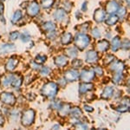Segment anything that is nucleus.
<instances>
[{"label":"nucleus","mask_w":130,"mask_h":130,"mask_svg":"<svg viewBox=\"0 0 130 130\" xmlns=\"http://www.w3.org/2000/svg\"><path fill=\"white\" fill-rule=\"evenodd\" d=\"M41 92L43 95L50 98V99H53L56 97L58 92V86L53 82H50V83H47L43 86Z\"/></svg>","instance_id":"nucleus-1"},{"label":"nucleus","mask_w":130,"mask_h":130,"mask_svg":"<svg viewBox=\"0 0 130 130\" xmlns=\"http://www.w3.org/2000/svg\"><path fill=\"white\" fill-rule=\"evenodd\" d=\"M75 43L78 49L80 50H84L88 47V45L90 43V38L88 35H86L85 33H78L75 36Z\"/></svg>","instance_id":"nucleus-2"},{"label":"nucleus","mask_w":130,"mask_h":130,"mask_svg":"<svg viewBox=\"0 0 130 130\" xmlns=\"http://www.w3.org/2000/svg\"><path fill=\"white\" fill-rule=\"evenodd\" d=\"M35 111L33 109H27L25 110L22 115L21 122L24 127H29L34 122L35 120Z\"/></svg>","instance_id":"nucleus-3"},{"label":"nucleus","mask_w":130,"mask_h":130,"mask_svg":"<svg viewBox=\"0 0 130 130\" xmlns=\"http://www.w3.org/2000/svg\"><path fill=\"white\" fill-rule=\"evenodd\" d=\"M0 100L3 103L6 104V105H14L16 103V97L12 93H9V92H3L0 95Z\"/></svg>","instance_id":"nucleus-4"},{"label":"nucleus","mask_w":130,"mask_h":130,"mask_svg":"<svg viewBox=\"0 0 130 130\" xmlns=\"http://www.w3.org/2000/svg\"><path fill=\"white\" fill-rule=\"evenodd\" d=\"M79 77L83 83H90L95 78V72L94 70H83L81 72V74H79Z\"/></svg>","instance_id":"nucleus-5"},{"label":"nucleus","mask_w":130,"mask_h":130,"mask_svg":"<svg viewBox=\"0 0 130 130\" xmlns=\"http://www.w3.org/2000/svg\"><path fill=\"white\" fill-rule=\"evenodd\" d=\"M39 11H40V7L36 1L31 2L27 8V13L30 17H36L39 13Z\"/></svg>","instance_id":"nucleus-6"},{"label":"nucleus","mask_w":130,"mask_h":130,"mask_svg":"<svg viewBox=\"0 0 130 130\" xmlns=\"http://www.w3.org/2000/svg\"><path fill=\"white\" fill-rule=\"evenodd\" d=\"M63 78L67 82H75L79 78V72L75 70H67L64 73Z\"/></svg>","instance_id":"nucleus-7"},{"label":"nucleus","mask_w":130,"mask_h":130,"mask_svg":"<svg viewBox=\"0 0 130 130\" xmlns=\"http://www.w3.org/2000/svg\"><path fill=\"white\" fill-rule=\"evenodd\" d=\"M99 60V56H98L97 52L95 50H89L86 54V62L89 63H95Z\"/></svg>","instance_id":"nucleus-8"},{"label":"nucleus","mask_w":130,"mask_h":130,"mask_svg":"<svg viewBox=\"0 0 130 130\" xmlns=\"http://www.w3.org/2000/svg\"><path fill=\"white\" fill-rule=\"evenodd\" d=\"M119 7H120V6H119V5L115 1H109V2H108V4L106 5V11L105 12L110 14V15H112V14L117 12Z\"/></svg>","instance_id":"nucleus-9"},{"label":"nucleus","mask_w":130,"mask_h":130,"mask_svg":"<svg viewBox=\"0 0 130 130\" xmlns=\"http://www.w3.org/2000/svg\"><path fill=\"white\" fill-rule=\"evenodd\" d=\"M110 69H111V70L114 71L115 73L122 72L125 69V64L123 63L121 61H115V62H113Z\"/></svg>","instance_id":"nucleus-10"},{"label":"nucleus","mask_w":130,"mask_h":130,"mask_svg":"<svg viewBox=\"0 0 130 130\" xmlns=\"http://www.w3.org/2000/svg\"><path fill=\"white\" fill-rule=\"evenodd\" d=\"M16 50V46L12 43H4L0 45V54H7Z\"/></svg>","instance_id":"nucleus-11"},{"label":"nucleus","mask_w":130,"mask_h":130,"mask_svg":"<svg viewBox=\"0 0 130 130\" xmlns=\"http://www.w3.org/2000/svg\"><path fill=\"white\" fill-rule=\"evenodd\" d=\"M106 18V12L102 9H98L95 11L94 14V19L97 23H102Z\"/></svg>","instance_id":"nucleus-12"},{"label":"nucleus","mask_w":130,"mask_h":130,"mask_svg":"<svg viewBox=\"0 0 130 130\" xmlns=\"http://www.w3.org/2000/svg\"><path fill=\"white\" fill-rule=\"evenodd\" d=\"M12 75H11V74L3 75V76L0 78V85H1L2 87H5V88H7L11 85Z\"/></svg>","instance_id":"nucleus-13"},{"label":"nucleus","mask_w":130,"mask_h":130,"mask_svg":"<svg viewBox=\"0 0 130 130\" xmlns=\"http://www.w3.org/2000/svg\"><path fill=\"white\" fill-rule=\"evenodd\" d=\"M18 60L16 59V58H10L7 61L5 64V70L9 72H11L16 69V67L18 66Z\"/></svg>","instance_id":"nucleus-14"},{"label":"nucleus","mask_w":130,"mask_h":130,"mask_svg":"<svg viewBox=\"0 0 130 130\" xmlns=\"http://www.w3.org/2000/svg\"><path fill=\"white\" fill-rule=\"evenodd\" d=\"M23 83V77L19 74H14L12 75L11 86H13L15 89H18L21 87Z\"/></svg>","instance_id":"nucleus-15"},{"label":"nucleus","mask_w":130,"mask_h":130,"mask_svg":"<svg viewBox=\"0 0 130 130\" xmlns=\"http://www.w3.org/2000/svg\"><path fill=\"white\" fill-rule=\"evenodd\" d=\"M68 58L65 56H58L55 58V64L59 68H62V67L66 66L68 64Z\"/></svg>","instance_id":"nucleus-16"},{"label":"nucleus","mask_w":130,"mask_h":130,"mask_svg":"<svg viewBox=\"0 0 130 130\" xmlns=\"http://www.w3.org/2000/svg\"><path fill=\"white\" fill-rule=\"evenodd\" d=\"M67 17V13L63 9H58L54 13V18L58 21V22H62Z\"/></svg>","instance_id":"nucleus-17"},{"label":"nucleus","mask_w":130,"mask_h":130,"mask_svg":"<svg viewBox=\"0 0 130 130\" xmlns=\"http://www.w3.org/2000/svg\"><path fill=\"white\" fill-rule=\"evenodd\" d=\"M94 88V85L92 83H81L80 86H79V92L80 94H85L87 93L88 91H90L92 90Z\"/></svg>","instance_id":"nucleus-18"},{"label":"nucleus","mask_w":130,"mask_h":130,"mask_svg":"<svg viewBox=\"0 0 130 130\" xmlns=\"http://www.w3.org/2000/svg\"><path fill=\"white\" fill-rule=\"evenodd\" d=\"M97 49L100 52H105L109 49V43L107 40H101L97 43Z\"/></svg>","instance_id":"nucleus-19"},{"label":"nucleus","mask_w":130,"mask_h":130,"mask_svg":"<svg viewBox=\"0 0 130 130\" xmlns=\"http://www.w3.org/2000/svg\"><path fill=\"white\" fill-rule=\"evenodd\" d=\"M114 95V89L112 87H106L102 93V99H109Z\"/></svg>","instance_id":"nucleus-20"},{"label":"nucleus","mask_w":130,"mask_h":130,"mask_svg":"<svg viewBox=\"0 0 130 130\" xmlns=\"http://www.w3.org/2000/svg\"><path fill=\"white\" fill-rule=\"evenodd\" d=\"M121 38L117 36L113 38L112 43H111V49L114 52H116L117 50L121 48Z\"/></svg>","instance_id":"nucleus-21"},{"label":"nucleus","mask_w":130,"mask_h":130,"mask_svg":"<svg viewBox=\"0 0 130 130\" xmlns=\"http://www.w3.org/2000/svg\"><path fill=\"white\" fill-rule=\"evenodd\" d=\"M70 104H62V106L60 107V108L58 109V113L61 116H66L67 115L70 113Z\"/></svg>","instance_id":"nucleus-22"},{"label":"nucleus","mask_w":130,"mask_h":130,"mask_svg":"<svg viewBox=\"0 0 130 130\" xmlns=\"http://www.w3.org/2000/svg\"><path fill=\"white\" fill-rule=\"evenodd\" d=\"M70 115H71V117H72V118L76 119V120H78L79 118H81L82 115H83L82 110L79 108H73L72 109L70 108Z\"/></svg>","instance_id":"nucleus-23"},{"label":"nucleus","mask_w":130,"mask_h":130,"mask_svg":"<svg viewBox=\"0 0 130 130\" xmlns=\"http://www.w3.org/2000/svg\"><path fill=\"white\" fill-rule=\"evenodd\" d=\"M72 40H73V37L70 33H65V34L62 36V38H61V42L64 45L70 44L71 42H72Z\"/></svg>","instance_id":"nucleus-24"},{"label":"nucleus","mask_w":130,"mask_h":130,"mask_svg":"<svg viewBox=\"0 0 130 130\" xmlns=\"http://www.w3.org/2000/svg\"><path fill=\"white\" fill-rule=\"evenodd\" d=\"M42 29H43V30L49 32V31H51V30H55L56 25L54 24L52 22H45L44 24L42 25Z\"/></svg>","instance_id":"nucleus-25"},{"label":"nucleus","mask_w":130,"mask_h":130,"mask_svg":"<svg viewBox=\"0 0 130 130\" xmlns=\"http://www.w3.org/2000/svg\"><path fill=\"white\" fill-rule=\"evenodd\" d=\"M118 20H119V18H118V17L117 16H115V15H111L109 18H108L107 20H105V23L108 25H109V26H112V25H114L116 24L117 22H118Z\"/></svg>","instance_id":"nucleus-26"},{"label":"nucleus","mask_w":130,"mask_h":130,"mask_svg":"<svg viewBox=\"0 0 130 130\" xmlns=\"http://www.w3.org/2000/svg\"><path fill=\"white\" fill-rule=\"evenodd\" d=\"M66 53L70 57L75 58V57H76L77 55H78V50H77L76 48H75V47L69 48V49L66 50Z\"/></svg>","instance_id":"nucleus-27"},{"label":"nucleus","mask_w":130,"mask_h":130,"mask_svg":"<svg viewBox=\"0 0 130 130\" xmlns=\"http://www.w3.org/2000/svg\"><path fill=\"white\" fill-rule=\"evenodd\" d=\"M22 16H23L22 11H21V10H17L15 13L13 14V16H12V18H11L12 24H17V23L22 18Z\"/></svg>","instance_id":"nucleus-28"},{"label":"nucleus","mask_w":130,"mask_h":130,"mask_svg":"<svg viewBox=\"0 0 130 130\" xmlns=\"http://www.w3.org/2000/svg\"><path fill=\"white\" fill-rule=\"evenodd\" d=\"M123 75H122V72H118L115 73L114 77H113V82L115 83V84H119L121 81H122Z\"/></svg>","instance_id":"nucleus-29"},{"label":"nucleus","mask_w":130,"mask_h":130,"mask_svg":"<svg viewBox=\"0 0 130 130\" xmlns=\"http://www.w3.org/2000/svg\"><path fill=\"white\" fill-rule=\"evenodd\" d=\"M46 60H47V57H46V56L43 55H37L35 58V62L38 64L43 63V62H46Z\"/></svg>","instance_id":"nucleus-30"},{"label":"nucleus","mask_w":130,"mask_h":130,"mask_svg":"<svg viewBox=\"0 0 130 130\" xmlns=\"http://www.w3.org/2000/svg\"><path fill=\"white\" fill-rule=\"evenodd\" d=\"M54 3V0H42V6L44 9H48L52 6Z\"/></svg>","instance_id":"nucleus-31"},{"label":"nucleus","mask_w":130,"mask_h":130,"mask_svg":"<svg viewBox=\"0 0 130 130\" xmlns=\"http://www.w3.org/2000/svg\"><path fill=\"white\" fill-rule=\"evenodd\" d=\"M21 40H22L23 43H27V42L30 40V35L27 31H24L21 34Z\"/></svg>","instance_id":"nucleus-32"},{"label":"nucleus","mask_w":130,"mask_h":130,"mask_svg":"<svg viewBox=\"0 0 130 130\" xmlns=\"http://www.w3.org/2000/svg\"><path fill=\"white\" fill-rule=\"evenodd\" d=\"M114 59H115V56L113 55H107L106 57L104 58V63L106 65L112 63V62H114Z\"/></svg>","instance_id":"nucleus-33"},{"label":"nucleus","mask_w":130,"mask_h":130,"mask_svg":"<svg viewBox=\"0 0 130 130\" xmlns=\"http://www.w3.org/2000/svg\"><path fill=\"white\" fill-rule=\"evenodd\" d=\"M91 34L94 37H95V38H100L101 36H102V34H101V31L98 28H94L91 31Z\"/></svg>","instance_id":"nucleus-34"},{"label":"nucleus","mask_w":130,"mask_h":130,"mask_svg":"<svg viewBox=\"0 0 130 130\" xmlns=\"http://www.w3.org/2000/svg\"><path fill=\"white\" fill-rule=\"evenodd\" d=\"M50 73V69L48 68V67H43V68L40 69V75H43V76H46Z\"/></svg>","instance_id":"nucleus-35"},{"label":"nucleus","mask_w":130,"mask_h":130,"mask_svg":"<svg viewBox=\"0 0 130 130\" xmlns=\"http://www.w3.org/2000/svg\"><path fill=\"white\" fill-rule=\"evenodd\" d=\"M18 37H19V33H18V31H12L9 35V38H10V40H11V41L17 40Z\"/></svg>","instance_id":"nucleus-36"},{"label":"nucleus","mask_w":130,"mask_h":130,"mask_svg":"<svg viewBox=\"0 0 130 130\" xmlns=\"http://www.w3.org/2000/svg\"><path fill=\"white\" fill-rule=\"evenodd\" d=\"M116 110L120 113H125L129 110V107H128V105H125L124 104V105H121L120 107H118V108H116Z\"/></svg>","instance_id":"nucleus-37"},{"label":"nucleus","mask_w":130,"mask_h":130,"mask_svg":"<svg viewBox=\"0 0 130 130\" xmlns=\"http://www.w3.org/2000/svg\"><path fill=\"white\" fill-rule=\"evenodd\" d=\"M72 65L74 68H81L82 66H83V61L80 60V59H75L72 62Z\"/></svg>","instance_id":"nucleus-38"},{"label":"nucleus","mask_w":130,"mask_h":130,"mask_svg":"<svg viewBox=\"0 0 130 130\" xmlns=\"http://www.w3.org/2000/svg\"><path fill=\"white\" fill-rule=\"evenodd\" d=\"M51 108H54V109H59L60 108V107L62 106V103L60 102V101H55V102H53L51 103Z\"/></svg>","instance_id":"nucleus-39"},{"label":"nucleus","mask_w":130,"mask_h":130,"mask_svg":"<svg viewBox=\"0 0 130 130\" xmlns=\"http://www.w3.org/2000/svg\"><path fill=\"white\" fill-rule=\"evenodd\" d=\"M117 12H118V15L120 18H124L126 13H127V11H126V9L124 7H119L118 10H117Z\"/></svg>","instance_id":"nucleus-40"},{"label":"nucleus","mask_w":130,"mask_h":130,"mask_svg":"<svg viewBox=\"0 0 130 130\" xmlns=\"http://www.w3.org/2000/svg\"><path fill=\"white\" fill-rule=\"evenodd\" d=\"M94 72H95V74L100 75V76L103 75V70H102V69L101 68V67H99V66H96L95 67V70H94Z\"/></svg>","instance_id":"nucleus-41"},{"label":"nucleus","mask_w":130,"mask_h":130,"mask_svg":"<svg viewBox=\"0 0 130 130\" xmlns=\"http://www.w3.org/2000/svg\"><path fill=\"white\" fill-rule=\"evenodd\" d=\"M121 47L124 50H128L129 49V41L127 39H125L123 41L122 43H121Z\"/></svg>","instance_id":"nucleus-42"},{"label":"nucleus","mask_w":130,"mask_h":130,"mask_svg":"<svg viewBox=\"0 0 130 130\" xmlns=\"http://www.w3.org/2000/svg\"><path fill=\"white\" fill-rule=\"evenodd\" d=\"M76 127L77 128H81V129H88L89 128V126L85 123H82V122H78V124H76Z\"/></svg>","instance_id":"nucleus-43"},{"label":"nucleus","mask_w":130,"mask_h":130,"mask_svg":"<svg viewBox=\"0 0 130 130\" xmlns=\"http://www.w3.org/2000/svg\"><path fill=\"white\" fill-rule=\"evenodd\" d=\"M56 37V31L55 30H51V31H49L47 34V37L50 39H53L54 37Z\"/></svg>","instance_id":"nucleus-44"},{"label":"nucleus","mask_w":130,"mask_h":130,"mask_svg":"<svg viewBox=\"0 0 130 130\" xmlns=\"http://www.w3.org/2000/svg\"><path fill=\"white\" fill-rule=\"evenodd\" d=\"M32 68L34 69V70H39L41 69V64H38V63H37V62H33L32 63Z\"/></svg>","instance_id":"nucleus-45"},{"label":"nucleus","mask_w":130,"mask_h":130,"mask_svg":"<svg viewBox=\"0 0 130 130\" xmlns=\"http://www.w3.org/2000/svg\"><path fill=\"white\" fill-rule=\"evenodd\" d=\"M84 109L87 111V112H93L94 111L93 107H90L89 105H84Z\"/></svg>","instance_id":"nucleus-46"},{"label":"nucleus","mask_w":130,"mask_h":130,"mask_svg":"<svg viewBox=\"0 0 130 130\" xmlns=\"http://www.w3.org/2000/svg\"><path fill=\"white\" fill-rule=\"evenodd\" d=\"M58 83H60L62 86H65V85H66V83H67V81L65 80L64 78H62V79H60V80L58 81Z\"/></svg>","instance_id":"nucleus-47"},{"label":"nucleus","mask_w":130,"mask_h":130,"mask_svg":"<svg viewBox=\"0 0 130 130\" xmlns=\"http://www.w3.org/2000/svg\"><path fill=\"white\" fill-rule=\"evenodd\" d=\"M83 7H82V10H87V2H84V3L83 4Z\"/></svg>","instance_id":"nucleus-48"},{"label":"nucleus","mask_w":130,"mask_h":130,"mask_svg":"<svg viewBox=\"0 0 130 130\" xmlns=\"http://www.w3.org/2000/svg\"><path fill=\"white\" fill-rule=\"evenodd\" d=\"M4 121H5V120H4V118L2 117V115H0V127L4 125Z\"/></svg>","instance_id":"nucleus-49"},{"label":"nucleus","mask_w":130,"mask_h":130,"mask_svg":"<svg viewBox=\"0 0 130 130\" xmlns=\"http://www.w3.org/2000/svg\"><path fill=\"white\" fill-rule=\"evenodd\" d=\"M59 127H60V126L59 125H58V124H56V125H55V126H54V127H52V128H53V129H56V128H59Z\"/></svg>","instance_id":"nucleus-50"},{"label":"nucleus","mask_w":130,"mask_h":130,"mask_svg":"<svg viewBox=\"0 0 130 130\" xmlns=\"http://www.w3.org/2000/svg\"><path fill=\"white\" fill-rule=\"evenodd\" d=\"M3 10H4V6L2 4H0V12H3Z\"/></svg>","instance_id":"nucleus-51"}]
</instances>
